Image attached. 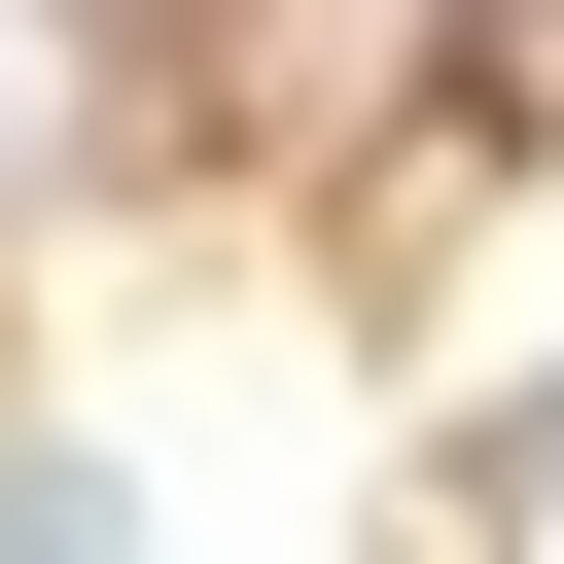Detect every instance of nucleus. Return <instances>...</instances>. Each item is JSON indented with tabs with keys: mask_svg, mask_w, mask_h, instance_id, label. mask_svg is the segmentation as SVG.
I'll return each instance as SVG.
<instances>
[{
	"mask_svg": "<svg viewBox=\"0 0 564 564\" xmlns=\"http://www.w3.org/2000/svg\"><path fill=\"white\" fill-rule=\"evenodd\" d=\"M0 176H70V0H0Z\"/></svg>",
	"mask_w": 564,
	"mask_h": 564,
	"instance_id": "f03ea898",
	"label": "nucleus"
},
{
	"mask_svg": "<svg viewBox=\"0 0 564 564\" xmlns=\"http://www.w3.org/2000/svg\"><path fill=\"white\" fill-rule=\"evenodd\" d=\"M0 564H141V494L106 458H0Z\"/></svg>",
	"mask_w": 564,
	"mask_h": 564,
	"instance_id": "f257e3e1",
	"label": "nucleus"
}]
</instances>
